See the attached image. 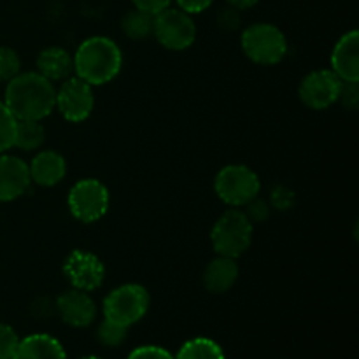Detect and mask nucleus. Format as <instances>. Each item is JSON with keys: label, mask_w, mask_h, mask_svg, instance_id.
<instances>
[{"label": "nucleus", "mask_w": 359, "mask_h": 359, "mask_svg": "<svg viewBox=\"0 0 359 359\" xmlns=\"http://www.w3.org/2000/svg\"><path fill=\"white\" fill-rule=\"evenodd\" d=\"M56 90L51 81L39 72L18 74L7 81L4 104L16 119L42 121L55 109Z\"/></svg>", "instance_id": "nucleus-1"}, {"label": "nucleus", "mask_w": 359, "mask_h": 359, "mask_svg": "<svg viewBox=\"0 0 359 359\" xmlns=\"http://www.w3.org/2000/svg\"><path fill=\"white\" fill-rule=\"evenodd\" d=\"M74 58V72L90 86L107 84L121 72L123 53L112 39L95 35L81 42Z\"/></svg>", "instance_id": "nucleus-2"}, {"label": "nucleus", "mask_w": 359, "mask_h": 359, "mask_svg": "<svg viewBox=\"0 0 359 359\" xmlns=\"http://www.w3.org/2000/svg\"><path fill=\"white\" fill-rule=\"evenodd\" d=\"M252 231L255 228L248 214L238 210L237 207H231L214 223L210 242L219 256L237 259L251 248Z\"/></svg>", "instance_id": "nucleus-3"}, {"label": "nucleus", "mask_w": 359, "mask_h": 359, "mask_svg": "<svg viewBox=\"0 0 359 359\" xmlns=\"http://www.w3.org/2000/svg\"><path fill=\"white\" fill-rule=\"evenodd\" d=\"M242 51L258 65H277L287 53L286 35L272 23H255L242 32Z\"/></svg>", "instance_id": "nucleus-4"}, {"label": "nucleus", "mask_w": 359, "mask_h": 359, "mask_svg": "<svg viewBox=\"0 0 359 359\" xmlns=\"http://www.w3.org/2000/svg\"><path fill=\"white\" fill-rule=\"evenodd\" d=\"M262 181L248 165H226L214 179V191L230 207H244L258 198Z\"/></svg>", "instance_id": "nucleus-5"}, {"label": "nucleus", "mask_w": 359, "mask_h": 359, "mask_svg": "<svg viewBox=\"0 0 359 359\" xmlns=\"http://www.w3.org/2000/svg\"><path fill=\"white\" fill-rule=\"evenodd\" d=\"M149 293L140 284H123L105 297L104 316L109 321L130 328L149 311Z\"/></svg>", "instance_id": "nucleus-6"}, {"label": "nucleus", "mask_w": 359, "mask_h": 359, "mask_svg": "<svg viewBox=\"0 0 359 359\" xmlns=\"http://www.w3.org/2000/svg\"><path fill=\"white\" fill-rule=\"evenodd\" d=\"M67 203H69L70 214L77 221L95 223L107 214L111 196H109V189L104 182L88 177L81 179L70 188Z\"/></svg>", "instance_id": "nucleus-7"}, {"label": "nucleus", "mask_w": 359, "mask_h": 359, "mask_svg": "<svg viewBox=\"0 0 359 359\" xmlns=\"http://www.w3.org/2000/svg\"><path fill=\"white\" fill-rule=\"evenodd\" d=\"M153 35L163 48L172 51L188 49L196 39V25L191 14L179 7H167L154 14Z\"/></svg>", "instance_id": "nucleus-8"}, {"label": "nucleus", "mask_w": 359, "mask_h": 359, "mask_svg": "<svg viewBox=\"0 0 359 359\" xmlns=\"http://www.w3.org/2000/svg\"><path fill=\"white\" fill-rule=\"evenodd\" d=\"M55 107L70 123H81L90 118L95 107L93 90L79 77H67L56 90Z\"/></svg>", "instance_id": "nucleus-9"}, {"label": "nucleus", "mask_w": 359, "mask_h": 359, "mask_svg": "<svg viewBox=\"0 0 359 359\" xmlns=\"http://www.w3.org/2000/svg\"><path fill=\"white\" fill-rule=\"evenodd\" d=\"M340 86H342V81L335 76L332 69L314 70L302 79L298 97L309 109L325 111L339 100Z\"/></svg>", "instance_id": "nucleus-10"}, {"label": "nucleus", "mask_w": 359, "mask_h": 359, "mask_svg": "<svg viewBox=\"0 0 359 359\" xmlns=\"http://www.w3.org/2000/svg\"><path fill=\"white\" fill-rule=\"evenodd\" d=\"M63 272H65L72 287L86 291V293L98 290L105 277L104 263L95 255L88 251H81V249H76V251L67 256Z\"/></svg>", "instance_id": "nucleus-11"}, {"label": "nucleus", "mask_w": 359, "mask_h": 359, "mask_svg": "<svg viewBox=\"0 0 359 359\" xmlns=\"http://www.w3.org/2000/svg\"><path fill=\"white\" fill-rule=\"evenodd\" d=\"M55 307L62 321L72 328H86L97 316L93 298L86 291L76 290V287L60 294L56 298Z\"/></svg>", "instance_id": "nucleus-12"}, {"label": "nucleus", "mask_w": 359, "mask_h": 359, "mask_svg": "<svg viewBox=\"0 0 359 359\" xmlns=\"http://www.w3.org/2000/svg\"><path fill=\"white\" fill-rule=\"evenodd\" d=\"M332 70L344 83H359V32L351 30L339 39L332 53Z\"/></svg>", "instance_id": "nucleus-13"}, {"label": "nucleus", "mask_w": 359, "mask_h": 359, "mask_svg": "<svg viewBox=\"0 0 359 359\" xmlns=\"http://www.w3.org/2000/svg\"><path fill=\"white\" fill-rule=\"evenodd\" d=\"M28 165L21 158L0 154V202L20 198L30 186Z\"/></svg>", "instance_id": "nucleus-14"}, {"label": "nucleus", "mask_w": 359, "mask_h": 359, "mask_svg": "<svg viewBox=\"0 0 359 359\" xmlns=\"http://www.w3.org/2000/svg\"><path fill=\"white\" fill-rule=\"evenodd\" d=\"M30 181L44 188H51L62 182L67 174V161L58 151H41L34 156L32 163L28 165Z\"/></svg>", "instance_id": "nucleus-15"}, {"label": "nucleus", "mask_w": 359, "mask_h": 359, "mask_svg": "<svg viewBox=\"0 0 359 359\" xmlns=\"http://www.w3.org/2000/svg\"><path fill=\"white\" fill-rule=\"evenodd\" d=\"M238 273L237 259L217 255L203 270V286L209 293L223 294L237 283Z\"/></svg>", "instance_id": "nucleus-16"}, {"label": "nucleus", "mask_w": 359, "mask_h": 359, "mask_svg": "<svg viewBox=\"0 0 359 359\" xmlns=\"http://www.w3.org/2000/svg\"><path fill=\"white\" fill-rule=\"evenodd\" d=\"M13 359H67L62 344L51 335L35 333L20 340Z\"/></svg>", "instance_id": "nucleus-17"}, {"label": "nucleus", "mask_w": 359, "mask_h": 359, "mask_svg": "<svg viewBox=\"0 0 359 359\" xmlns=\"http://www.w3.org/2000/svg\"><path fill=\"white\" fill-rule=\"evenodd\" d=\"M37 72L48 81H63L74 72V58L69 51L58 46H51L39 53Z\"/></svg>", "instance_id": "nucleus-18"}, {"label": "nucleus", "mask_w": 359, "mask_h": 359, "mask_svg": "<svg viewBox=\"0 0 359 359\" xmlns=\"http://www.w3.org/2000/svg\"><path fill=\"white\" fill-rule=\"evenodd\" d=\"M46 130L41 121L35 119H16L13 147H20L23 151H35L44 144Z\"/></svg>", "instance_id": "nucleus-19"}, {"label": "nucleus", "mask_w": 359, "mask_h": 359, "mask_svg": "<svg viewBox=\"0 0 359 359\" xmlns=\"http://www.w3.org/2000/svg\"><path fill=\"white\" fill-rule=\"evenodd\" d=\"M153 25H154V14L146 13V11L133 9L123 16L121 28L125 32L126 37L133 39V41H144L149 35H153Z\"/></svg>", "instance_id": "nucleus-20"}, {"label": "nucleus", "mask_w": 359, "mask_h": 359, "mask_svg": "<svg viewBox=\"0 0 359 359\" xmlns=\"http://www.w3.org/2000/svg\"><path fill=\"white\" fill-rule=\"evenodd\" d=\"M175 359H224V353L214 340L198 337L182 344Z\"/></svg>", "instance_id": "nucleus-21"}, {"label": "nucleus", "mask_w": 359, "mask_h": 359, "mask_svg": "<svg viewBox=\"0 0 359 359\" xmlns=\"http://www.w3.org/2000/svg\"><path fill=\"white\" fill-rule=\"evenodd\" d=\"M126 335H128V328L121 325H116V323L104 319L100 326H98L97 337L100 340L102 346L105 347H118L125 342Z\"/></svg>", "instance_id": "nucleus-22"}, {"label": "nucleus", "mask_w": 359, "mask_h": 359, "mask_svg": "<svg viewBox=\"0 0 359 359\" xmlns=\"http://www.w3.org/2000/svg\"><path fill=\"white\" fill-rule=\"evenodd\" d=\"M14 130H16V118L11 114L6 104L0 102V154L13 147Z\"/></svg>", "instance_id": "nucleus-23"}, {"label": "nucleus", "mask_w": 359, "mask_h": 359, "mask_svg": "<svg viewBox=\"0 0 359 359\" xmlns=\"http://www.w3.org/2000/svg\"><path fill=\"white\" fill-rule=\"evenodd\" d=\"M21 62L13 48H0V81H11L20 74Z\"/></svg>", "instance_id": "nucleus-24"}, {"label": "nucleus", "mask_w": 359, "mask_h": 359, "mask_svg": "<svg viewBox=\"0 0 359 359\" xmlns=\"http://www.w3.org/2000/svg\"><path fill=\"white\" fill-rule=\"evenodd\" d=\"M20 344V337L11 326L0 323V359H13Z\"/></svg>", "instance_id": "nucleus-25"}, {"label": "nucleus", "mask_w": 359, "mask_h": 359, "mask_svg": "<svg viewBox=\"0 0 359 359\" xmlns=\"http://www.w3.org/2000/svg\"><path fill=\"white\" fill-rule=\"evenodd\" d=\"M340 104L344 105L349 111H356L359 105V88L358 83H344L340 86V93H339V100Z\"/></svg>", "instance_id": "nucleus-26"}, {"label": "nucleus", "mask_w": 359, "mask_h": 359, "mask_svg": "<svg viewBox=\"0 0 359 359\" xmlns=\"http://www.w3.org/2000/svg\"><path fill=\"white\" fill-rule=\"evenodd\" d=\"M128 359H175V358L172 356L167 349H163V347L142 346L139 347V349L132 351Z\"/></svg>", "instance_id": "nucleus-27"}, {"label": "nucleus", "mask_w": 359, "mask_h": 359, "mask_svg": "<svg viewBox=\"0 0 359 359\" xmlns=\"http://www.w3.org/2000/svg\"><path fill=\"white\" fill-rule=\"evenodd\" d=\"M217 23H219V27L226 28V30H235V28H238V25H241V14H238V9H235V7H226V9H223L219 13V16H217Z\"/></svg>", "instance_id": "nucleus-28"}, {"label": "nucleus", "mask_w": 359, "mask_h": 359, "mask_svg": "<svg viewBox=\"0 0 359 359\" xmlns=\"http://www.w3.org/2000/svg\"><path fill=\"white\" fill-rule=\"evenodd\" d=\"M133 6L140 11H146L149 14H158L160 11L170 7L172 0H132Z\"/></svg>", "instance_id": "nucleus-29"}, {"label": "nucleus", "mask_w": 359, "mask_h": 359, "mask_svg": "<svg viewBox=\"0 0 359 359\" xmlns=\"http://www.w3.org/2000/svg\"><path fill=\"white\" fill-rule=\"evenodd\" d=\"M179 9L186 11L188 14H198L202 11L209 9L214 0H175Z\"/></svg>", "instance_id": "nucleus-30"}, {"label": "nucleus", "mask_w": 359, "mask_h": 359, "mask_svg": "<svg viewBox=\"0 0 359 359\" xmlns=\"http://www.w3.org/2000/svg\"><path fill=\"white\" fill-rule=\"evenodd\" d=\"M228 6L235 7V9H249V7H255L259 0H226Z\"/></svg>", "instance_id": "nucleus-31"}, {"label": "nucleus", "mask_w": 359, "mask_h": 359, "mask_svg": "<svg viewBox=\"0 0 359 359\" xmlns=\"http://www.w3.org/2000/svg\"><path fill=\"white\" fill-rule=\"evenodd\" d=\"M81 359H100V358H97V356H86V358H81Z\"/></svg>", "instance_id": "nucleus-32"}]
</instances>
